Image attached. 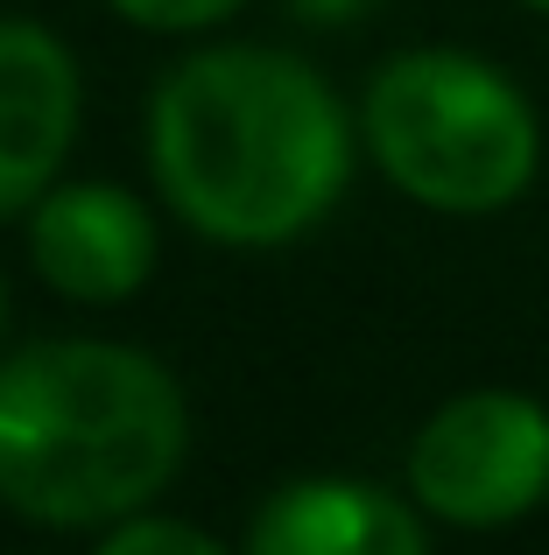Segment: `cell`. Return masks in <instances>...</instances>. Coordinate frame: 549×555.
Returning <instances> with one entry per match:
<instances>
[{
	"label": "cell",
	"mask_w": 549,
	"mask_h": 555,
	"mask_svg": "<svg viewBox=\"0 0 549 555\" xmlns=\"http://www.w3.org/2000/svg\"><path fill=\"white\" fill-rule=\"evenodd\" d=\"M0 338H8V274H0Z\"/></svg>",
	"instance_id": "8fae6325"
},
{
	"label": "cell",
	"mask_w": 549,
	"mask_h": 555,
	"mask_svg": "<svg viewBox=\"0 0 549 555\" xmlns=\"http://www.w3.org/2000/svg\"><path fill=\"white\" fill-rule=\"evenodd\" d=\"M106 8L149 36H205V28H226L247 0H106Z\"/></svg>",
	"instance_id": "9c48e42d"
},
{
	"label": "cell",
	"mask_w": 549,
	"mask_h": 555,
	"mask_svg": "<svg viewBox=\"0 0 549 555\" xmlns=\"http://www.w3.org/2000/svg\"><path fill=\"white\" fill-rule=\"evenodd\" d=\"M85 127V70L36 14H0V225L28 218Z\"/></svg>",
	"instance_id": "8992f818"
},
{
	"label": "cell",
	"mask_w": 549,
	"mask_h": 555,
	"mask_svg": "<svg viewBox=\"0 0 549 555\" xmlns=\"http://www.w3.org/2000/svg\"><path fill=\"white\" fill-rule=\"evenodd\" d=\"M514 8H528V14H542V22H549V0H514Z\"/></svg>",
	"instance_id": "7c38bea8"
},
{
	"label": "cell",
	"mask_w": 549,
	"mask_h": 555,
	"mask_svg": "<svg viewBox=\"0 0 549 555\" xmlns=\"http://www.w3.org/2000/svg\"><path fill=\"white\" fill-rule=\"evenodd\" d=\"M141 149L163 211L233 254H274L317 232L367 155L345 92L274 42H205L177 56L149 92Z\"/></svg>",
	"instance_id": "6da1fadb"
},
{
	"label": "cell",
	"mask_w": 549,
	"mask_h": 555,
	"mask_svg": "<svg viewBox=\"0 0 549 555\" xmlns=\"http://www.w3.org/2000/svg\"><path fill=\"white\" fill-rule=\"evenodd\" d=\"M191 457V401L120 338H28L0 352V506L42 534H106L155 506Z\"/></svg>",
	"instance_id": "7a4b0ae2"
},
{
	"label": "cell",
	"mask_w": 549,
	"mask_h": 555,
	"mask_svg": "<svg viewBox=\"0 0 549 555\" xmlns=\"http://www.w3.org/2000/svg\"><path fill=\"white\" fill-rule=\"evenodd\" d=\"M22 240L42 288H56L78 310H113V302L141 296L155 260H163L155 211L127 183H106V177L50 183L36 197V211L22 218Z\"/></svg>",
	"instance_id": "5b68a950"
},
{
	"label": "cell",
	"mask_w": 549,
	"mask_h": 555,
	"mask_svg": "<svg viewBox=\"0 0 549 555\" xmlns=\"http://www.w3.org/2000/svg\"><path fill=\"white\" fill-rule=\"evenodd\" d=\"M401 486L437 528L500 534L549 506V401L528 387H465L409 436Z\"/></svg>",
	"instance_id": "277c9868"
},
{
	"label": "cell",
	"mask_w": 549,
	"mask_h": 555,
	"mask_svg": "<svg viewBox=\"0 0 549 555\" xmlns=\"http://www.w3.org/2000/svg\"><path fill=\"white\" fill-rule=\"evenodd\" d=\"M282 8L310 28H353V22H367L381 0H282Z\"/></svg>",
	"instance_id": "30bf717a"
},
{
	"label": "cell",
	"mask_w": 549,
	"mask_h": 555,
	"mask_svg": "<svg viewBox=\"0 0 549 555\" xmlns=\"http://www.w3.org/2000/svg\"><path fill=\"white\" fill-rule=\"evenodd\" d=\"M437 520L409 500V486H381L359 472L282 478L247 520L240 555H437Z\"/></svg>",
	"instance_id": "52a82bcc"
},
{
	"label": "cell",
	"mask_w": 549,
	"mask_h": 555,
	"mask_svg": "<svg viewBox=\"0 0 549 555\" xmlns=\"http://www.w3.org/2000/svg\"><path fill=\"white\" fill-rule=\"evenodd\" d=\"M359 149L387 190L437 218H500L542 177V106L508 64L458 42H416L359 85Z\"/></svg>",
	"instance_id": "3957f363"
},
{
	"label": "cell",
	"mask_w": 549,
	"mask_h": 555,
	"mask_svg": "<svg viewBox=\"0 0 549 555\" xmlns=\"http://www.w3.org/2000/svg\"><path fill=\"white\" fill-rule=\"evenodd\" d=\"M92 555H233L212 528H197V520L183 514H163V506H141V514L113 520L106 534H99Z\"/></svg>",
	"instance_id": "ba28073f"
}]
</instances>
